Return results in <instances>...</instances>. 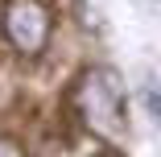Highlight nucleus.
<instances>
[{"label": "nucleus", "mask_w": 161, "mask_h": 157, "mask_svg": "<svg viewBox=\"0 0 161 157\" xmlns=\"http://www.w3.org/2000/svg\"><path fill=\"white\" fill-rule=\"evenodd\" d=\"M145 108L153 112V120H161V87L157 83H145Z\"/></svg>", "instance_id": "7ed1b4c3"}, {"label": "nucleus", "mask_w": 161, "mask_h": 157, "mask_svg": "<svg viewBox=\"0 0 161 157\" xmlns=\"http://www.w3.org/2000/svg\"><path fill=\"white\" fill-rule=\"evenodd\" d=\"M70 104H75L79 120L95 137L120 141L128 132V124H124V83H120L116 70H108V66L83 70L79 83H75V91H70Z\"/></svg>", "instance_id": "f257e3e1"}, {"label": "nucleus", "mask_w": 161, "mask_h": 157, "mask_svg": "<svg viewBox=\"0 0 161 157\" xmlns=\"http://www.w3.org/2000/svg\"><path fill=\"white\" fill-rule=\"evenodd\" d=\"M0 157H25V149L17 141H8V137H0Z\"/></svg>", "instance_id": "20e7f679"}, {"label": "nucleus", "mask_w": 161, "mask_h": 157, "mask_svg": "<svg viewBox=\"0 0 161 157\" xmlns=\"http://www.w3.org/2000/svg\"><path fill=\"white\" fill-rule=\"evenodd\" d=\"M0 25H4V37L13 42L17 54L37 58L54 33V8L50 0H4Z\"/></svg>", "instance_id": "f03ea898"}]
</instances>
